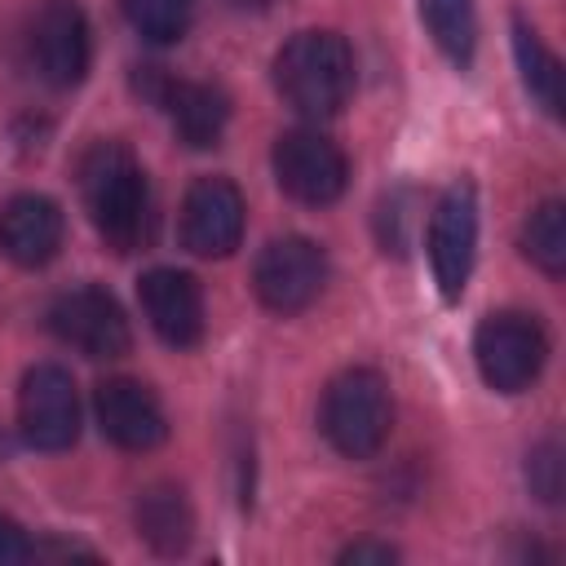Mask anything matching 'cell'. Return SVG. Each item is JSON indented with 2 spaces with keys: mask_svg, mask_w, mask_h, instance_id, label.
I'll return each instance as SVG.
<instances>
[{
  "mask_svg": "<svg viewBox=\"0 0 566 566\" xmlns=\"http://www.w3.org/2000/svg\"><path fill=\"white\" fill-rule=\"evenodd\" d=\"M80 195L97 239L111 252H137L150 243L155 212L142 164L119 142H93L80 159Z\"/></svg>",
  "mask_w": 566,
  "mask_h": 566,
  "instance_id": "cell-1",
  "label": "cell"
},
{
  "mask_svg": "<svg viewBox=\"0 0 566 566\" xmlns=\"http://www.w3.org/2000/svg\"><path fill=\"white\" fill-rule=\"evenodd\" d=\"M274 88L296 115L327 119L354 93V49L336 31H296L274 57Z\"/></svg>",
  "mask_w": 566,
  "mask_h": 566,
  "instance_id": "cell-2",
  "label": "cell"
},
{
  "mask_svg": "<svg viewBox=\"0 0 566 566\" xmlns=\"http://www.w3.org/2000/svg\"><path fill=\"white\" fill-rule=\"evenodd\" d=\"M318 429L345 460H371L394 429V402L389 385L371 367L340 371L318 402Z\"/></svg>",
  "mask_w": 566,
  "mask_h": 566,
  "instance_id": "cell-3",
  "label": "cell"
},
{
  "mask_svg": "<svg viewBox=\"0 0 566 566\" xmlns=\"http://www.w3.org/2000/svg\"><path fill=\"white\" fill-rule=\"evenodd\" d=\"M548 358V336L531 314L517 310H500L486 314L473 332V363L478 376L486 380V389L495 394H522L535 385V376L544 371Z\"/></svg>",
  "mask_w": 566,
  "mask_h": 566,
  "instance_id": "cell-4",
  "label": "cell"
},
{
  "mask_svg": "<svg viewBox=\"0 0 566 566\" xmlns=\"http://www.w3.org/2000/svg\"><path fill=\"white\" fill-rule=\"evenodd\" d=\"M274 181L287 199L305 203V208H323V203H336L349 186V159L345 150L323 137L318 128H287L279 142H274Z\"/></svg>",
  "mask_w": 566,
  "mask_h": 566,
  "instance_id": "cell-5",
  "label": "cell"
},
{
  "mask_svg": "<svg viewBox=\"0 0 566 566\" xmlns=\"http://www.w3.org/2000/svg\"><path fill=\"white\" fill-rule=\"evenodd\" d=\"M327 283V252L305 234L270 239L252 265V292L270 314H301Z\"/></svg>",
  "mask_w": 566,
  "mask_h": 566,
  "instance_id": "cell-6",
  "label": "cell"
},
{
  "mask_svg": "<svg viewBox=\"0 0 566 566\" xmlns=\"http://www.w3.org/2000/svg\"><path fill=\"white\" fill-rule=\"evenodd\" d=\"M473 256H478V190L469 181H455L442 190L438 208L429 212V265L447 305L464 296Z\"/></svg>",
  "mask_w": 566,
  "mask_h": 566,
  "instance_id": "cell-7",
  "label": "cell"
},
{
  "mask_svg": "<svg viewBox=\"0 0 566 566\" xmlns=\"http://www.w3.org/2000/svg\"><path fill=\"white\" fill-rule=\"evenodd\" d=\"M49 332L62 345L80 349L84 358H119L133 345V332H128V318H124L119 301L97 283L62 292L49 305Z\"/></svg>",
  "mask_w": 566,
  "mask_h": 566,
  "instance_id": "cell-8",
  "label": "cell"
},
{
  "mask_svg": "<svg viewBox=\"0 0 566 566\" xmlns=\"http://www.w3.org/2000/svg\"><path fill=\"white\" fill-rule=\"evenodd\" d=\"M18 429L35 451H66L80 438V394L71 371L35 363L18 389Z\"/></svg>",
  "mask_w": 566,
  "mask_h": 566,
  "instance_id": "cell-9",
  "label": "cell"
},
{
  "mask_svg": "<svg viewBox=\"0 0 566 566\" xmlns=\"http://www.w3.org/2000/svg\"><path fill=\"white\" fill-rule=\"evenodd\" d=\"M248 203L230 177H199L181 199V243L195 256H230L243 243Z\"/></svg>",
  "mask_w": 566,
  "mask_h": 566,
  "instance_id": "cell-10",
  "label": "cell"
},
{
  "mask_svg": "<svg viewBox=\"0 0 566 566\" xmlns=\"http://www.w3.org/2000/svg\"><path fill=\"white\" fill-rule=\"evenodd\" d=\"M93 40H88V18L75 0H44V9L31 22V62L44 84L53 88H75L88 75Z\"/></svg>",
  "mask_w": 566,
  "mask_h": 566,
  "instance_id": "cell-11",
  "label": "cell"
},
{
  "mask_svg": "<svg viewBox=\"0 0 566 566\" xmlns=\"http://www.w3.org/2000/svg\"><path fill=\"white\" fill-rule=\"evenodd\" d=\"M146 75L137 80V88L168 111L177 137L195 150H208L221 142L226 133V119H230V97L217 88V84H199V80H172V75H159V66H142Z\"/></svg>",
  "mask_w": 566,
  "mask_h": 566,
  "instance_id": "cell-12",
  "label": "cell"
},
{
  "mask_svg": "<svg viewBox=\"0 0 566 566\" xmlns=\"http://www.w3.org/2000/svg\"><path fill=\"white\" fill-rule=\"evenodd\" d=\"M146 323L155 327V336L172 349H190L203 340V287L195 274L172 270V265H155L142 274L137 283Z\"/></svg>",
  "mask_w": 566,
  "mask_h": 566,
  "instance_id": "cell-13",
  "label": "cell"
},
{
  "mask_svg": "<svg viewBox=\"0 0 566 566\" xmlns=\"http://www.w3.org/2000/svg\"><path fill=\"white\" fill-rule=\"evenodd\" d=\"M93 411H97L102 433L119 451H155L168 438V416H164L159 398L150 394V385H142L133 376L102 380L93 394Z\"/></svg>",
  "mask_w": 566,
  "mask_h": 566,
  "instance_id": "cell-14",
  "label": "cell"
},
{
  "mask_svg": "<svg viewBox=\"0 0 566 566\" xmlns=\"http://www.w3.org/2000/svg\"><path fill=\"white\" fill-rule=\"evenodd\" d=\"M66 234V217L49 195H13L0 208V252L22 265V270H40L57 256Z\"/></svg>",
  "mask_w": 566,
  "mask_h": 566,
  "instance_id": "cell-15",
  "label": "cell"
},
{
  "mask_svg": "<svg viewBox=\"0 0 566 566\" xmlns=\"http://www.w3.org/2000/svg\"><path fill=\"white\" fill-rule=\"evenodd\" d=\"M137 531H142V539L155 553L172 557V553H186L190 548V539H195V513H190V504H186V495L177 486L159 482V486H146L137 495Z\"/></svg>",
  "mask_w": 566,
  "mask_h": 566,
  "instance_id": "cell-16",
  "label": "cell"
},
{
  "mask_svg": "<svg viewBox=\"0 0 566 566\" xmlns=\"http://www.w3.org/2000/svg\"><path fill=\"white\" fill-rule=\"evenodd\" d=\"M513 53H517V66H522V84H526V93L553 115V119H562V111H566V93H562V62H557V53L539 40V31L535 27H526L522 18H513Z\"/></svg>",
  "mask_w": 566,
  "mask_h": 566,
  "instance_id": "cell-17",
  "label": "cell"
},
{
  "mask_svg": "<svg viewBox=\"0 0 566 566\" xmlns=\"http://www.w3.org/2000/svg\"><path fill=\"white\" fill-rule=\"evenodd\" d=\"M420 18H424L433 44L455 66L473 62V49H478V9H473V0H420Z\"/></svg>",
  "mask_w": 566,
  "mask_h": 566,
  "instance_id": "cell-18",
  "label": "cell"
},
{
  "mask_svg": "<svg viewBox=\"0 0 566 566\" xmlns=\"http://www.w3.org/2000/svg\"><path fill=\"white\" fill-rule=\"evenodd\" d=\"M522 252L544 274H562L566 270V203L562 199H544L526 217V226H522Z\"/></svg>",
  "mask_w": 566,
  "mask_h": 566,
  "instance_id": "cell-19",
  "label": "cell"
},
{
  "mask_svg": "<svg viewBox=\"0 0 566 566\" xmlns=\"http://www.w3.org/2000/svg\"><path fill=\"white\" fill-rule=\"evenodd\" d=\"M124 18L150 44H177L190 31L195 0H124Z\"/></svg>",
  "mask_w": 566,
  "mask_h": 566,
  "instance_id": "cell-20",
  "label": "cell"
},
{
  "mask_svg": "<svg viewBox=\"0 0 566 566\" xmlns=\"http://www.w3.org/2000/svg\"><path fill=\"white\" fill-rule=\"evenodd\" d=\"M420 226V212H416V195L402 186V190H389L380 199V212H376V234H380V248L385 252H407L411 248V234Z\"/></svg>",
  "mask_w": 566,
  "mask_h": 566,
  "instance_id": "cell-21",
  "label": "cell"
},
{
  "mask_svg": "<svg viewBox=\"0 0 566 566\" xmlns=\"http://www.w3.org/2000/svg\"><path fill=\"white\" fill-rule=\"evenodd\" d=\"M526 482H531V491H535L544 504H557V500H562V447H557V438H548V442H539V447L531 451V460H526Z\"/></svg>",
  "mask_w": 566,
  "mask_h": 566,
  "instance_id": "cell-22",
  "label": "cell"
},
{
  "mask_svg": "<svg viewBox=\"0 0 566 566\" xmlns=\"http://www.w3.org/2000/svg\"><path fill=\"white\" fill-rule=\"evenodd\" d=\"M31 539H27V531L13 522V517H4L0 513V566H13V562H31Z\"/></svg>",
  "mask_w": 566,
  "mask_h": 566,
  "instance_id": "cell-23",
  "label": "cell"
},
{
  "mask_svg": "<svg viewBox=\"0 0 566 566\" xmlns=\"http://www.w3.org/2000/svg\"><path fill=\"white\" fill-rule=\"evenodd\" d=\"M394 557H398V548L371 544V539H358V544H349V548L340 553V562H394Z\"/></svg>",
  "mask_w": 566,
  "mask_h": 566,
  "instance_id": "cell-24",
  "label": "cell"
}]
</instances>
